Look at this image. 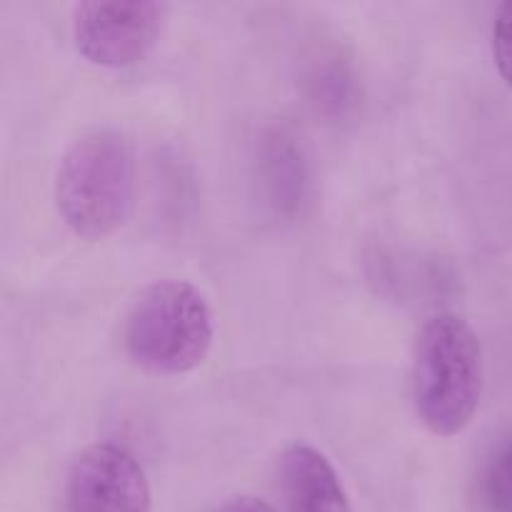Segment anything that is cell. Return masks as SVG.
Listing matches in <instances>:
<instances>
[{"mask_svg":"<svg viewBox=\"0 0 512 512\" xmlns=\"http://www.w3.org/2000/svg\"><path fill=\"white\" fill-rule=\"evenodd\" d=\"M410 388L420 423L438 438H455L473 423L483 395V350L468 320L438 313L423 325Z\"/></svg>","mask_w":512,"mask_h":512,"instance_id":"2","label":"cell"},{"mask_svg":"<svg viewBox=\"0 0 512 512\" xmlns=\"http://www.w3.org/2000/svg\"><path fill=\"white\" fill-rule=\"evenodd\" d=\"M165 15L158 0H83L70 13L73 45L90 65L133 68L158 45Z\"/></svg>","mask_w":512,"mask_h":512,"instance_id":"4","label":"cell"},{"mask_svg":"<svg viewBox=\"0 0 512 512\" xmlns=\"http://www.w3.org/2000/svg\"><path fill=\"white\" fill-rule=\"evenodd\" d=\"M218 512H278L270 503L255 498V495H238V498H230Z\"/></svg>","mask_w":512,"mask_h":512,"instance_id":"9","label":"cell"},{"mask_svg":"<svg viewBox=\"0 0 512 512\" xmlns=\"http://www.w3.org/2000/svg\"><path fill=\"white\" fill-rule=\"evenodd\" d=\"M493 60L500 78L512 88V0L498 8L493 23Z\"/></svg>","mask_w":512,"mask_h":512,"instance_id":"8","label":"cell"},{"mask_svg":"<svg viewBox=\"0 0 512 512\" xmlns=\"http://www.w3.org/2000/svg\"><path fill=\"white\" fill-rule=\"evenodd\" d=\"M483 503L488 512H512V438L485 470Z\"/></svg>","mask_w":512,"mask_h":512,"instance_id":"7","label":"cell"},{"mask_svg":"<svg viewBox=\"0 0 512 512\" xmlns=\"http://www.w3.org/2000/svg\"><path fill=\"white\" fill-rule=\"evenodd\" d=\"M138 165L120 130L95 128L73 140L55 175V208L73 235L105 240L118 233L135 208Z\"/></svg>","mask_w":512,"mask_h":512,"instance_id":"1","label":"cell"},{"mask_svg":"<svg viewBox=\"0 0 512 512\" xmlns=\"http://www.w3.org/2000/svg\"><path fill=\"white\" fill-rule=\"evenodd\" d=\"M65 500L68 512H153L145 468L118 443H93L73 460Z\"/></svg>","mask_w":512,"mask_h":512,"instance_id":"5","label":"cell"},{"mask_svg":"<svg viewBox=\"0 0 512 512\" xmlns=\"http://www.w3.org/2000/svg\"><path fill=\"white\" fill-rule=\"evenodd\" d=\"M215 343V315L208 298L188 280H158L130 305L123 345L130 363L158 378L198 370Z\"/></svg>","mask_w":512,"mask_h":512,"instance_id":"3","label":"cell"},{"mask_svg":"<svg viewBox=\"0 0 512 512\" xmlns=\"http://www.w3.org/2000/svg\"><path fill=\"white\" fill-rule=\"evenodd\" d=\"M278 483L288 512H353L338 470L308 443L285 448L278 463Z\"/></svg>","mask_w":512,"mask_h":512,"instance_id":"6","label":"cell"}]
</instances>
